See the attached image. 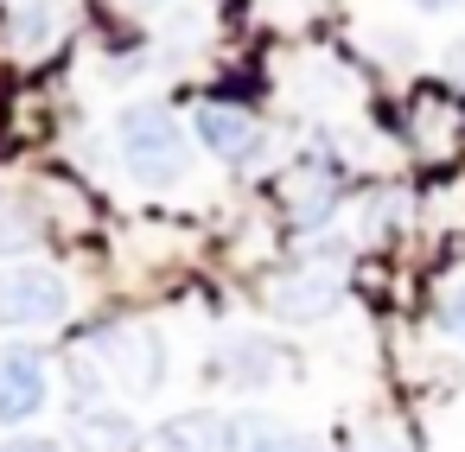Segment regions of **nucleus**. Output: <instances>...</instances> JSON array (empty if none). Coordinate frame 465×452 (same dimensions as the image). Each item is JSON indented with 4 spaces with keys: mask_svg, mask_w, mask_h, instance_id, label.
Masks as SVG:
<instances>
[{
    "mask_svg": "<svg viewBox=\"0 0 465 452\" xmlns=\"http://www.w3.org/2000/svg\"><path fill=\"white\" fill-rule=\"evenodd\" d=\"M134 14H166V7H179V0H128Z\"/></svg>",
    "mask_w": 465,
    "mask_h": 452,
    "instance_id": "nucleus-20",
    "label": "nucleus"
},
{
    "mask_svg": "<svg viewBox=\"0 0 465 452\" xmlns=\"http://www.w3.org/2000/svg\"><path fill=\"white\" fill-rule=\"evenodd\" d=\"M351 452H401V439H389V433H363Z\"/></svg>",
    "mask_w": 465,
    "mask_h": 452,
    "instance_id": "nucleus-19",
    "label": "nucleus"
},
{
    "mask_svg": "<svg viewBox=\"0 0 465 452\" xmlns=\"http://www.w3.org/2000/svg\"><path fill=\"white\" fill-rule=\"evenodd\" d=\"M71 452H141V427L122 408H77L71 420Z\"/></svg>",
    "mask_w": 465,
    "mask_h": 452,
    "instance_id": "nucleus-13",
    "label": "nucleus"
},
{
    "mask_svg": "<svg viewBox=\"0 0 465 452\" xmlns=\"http://www.w3.org/2000/svg\"><path fill=\"white\" fill-rule=\"evenodd\" d=\"M281 344L274 338H255V331H230L217 350H211V376L230 382V388H268L281 382Z\"/></svg>",
    "mask_w": 465,
    "mask_h": 452,
    "instance_id": "nucleus-10",
    "label": "nucleus"
},
{
    "mask_svg": "<svg viewBox=\"0 0 465 452\" xmlns=\"http://www.w3.org/2000/svg\"><path fill=\"white\" fill-rule=\"evenodd\" d=\"M401 147L420 166H452L465 153V96L459 90H414L401 103Z\"/></svg>",
    "mask_w": 465,
    "mask_h": 452,
    "instance_id": "nucleus-7",
    "label": "nucleus"
},
{
    "mask_svg": "<svg viewBox=\"0 0 465 452\" xmlns=\"http://www.w3.org/2000/svg\"><path fill=\"white\" fill-rule=\"evenodd\" d=\"M77 312L71 274L58 261H14L0 268V325L7 331H58Z\"/></svg>",
    "mask_w": 465,
    "mask_h": 452,
    "instance_id": "nucleus-5",
    "label": "nucleus"
},
{
    "mask_svg": "<svg viewBox=\"0 0 465 452\" xmlns=\"http://www.w3.org/2000/svg\"><path fill=\"white\" fill-rule=\"evenodd\" d=\"M71 26V0H0V39L14 58H45Z\"/></svg>",
    "mask_w": 465,
    "mask_h": 452,
    "instance_id": "nucleus-9",
    "label": "nucleus"
},
{
    "mask_svg": "<svg viewBox=\"0 0 465 452\" xmlns=\"http://www.w3.org/2000/svg\"><path fill=\"white\" fill-rule=\"evenodd\" d=\"M115 160H122L128 185H141V192H179L192 179V122H179L153 96L122 103V115H115Z\"/></svg>",
    "mask_w": 465,
    "mask_h": 452,
    "instance_id": "nucleus-1",
    "label": "nucleus"
},
{
    "mask_svg": "<svg viewBox=\"0 0 465 452\" xmlns=\"http://www.w3.org/2000/svg\"><path fill=\"white\" fill-rule=\"evenodd\" d=\"M84 350L103 363V376H109L122 395H160V388H166L173 350H166V331H160V325H147V319H115V325H96Z\"/></svg>",
    "mask_w": 465,
    "mask_h": 452,
    "instance_id": "nucleus-4",
    "label": "nucleus"
},
{
    "mask_svg": "<svg viewBox=\"0 0 465 452\" xmlns=\"http://www.w3.org/2000/svg\"><path fill=\"white\" fill-rule=\"evenodd\" d=\"M344 198H351L344 160H331V153H293V160L281 166L274 211H281V223H287L293 236H319V230H331L338 211H344Z\"/></svg>",
    "mask_w": 465,
    "mask_h": 452,
    "instance_id": "nucleus-3",
    "label": "nucleus"
},
{
    "mask_svg": "<svg viewBox=\"0 0 465 452\" xmlns=\"http://www.w3.org/2000/svg\"><path fill=\"white\" fill-rule=\"evenodd\" d=\"M0 452H71V446L52 433H14V439H0Z\"/></svg>",
    "mask_w": 465,
    "mask_h": 452,
    "instance_id": "nucleus-17",
    "label": "nucleus"
},
{
    "mask_svg": "<svg viewBox=\"0 0 465 452\" xmlns=\"http://www.w3.org/2000/svg\"><path fill=\"white\" fill-rule=\"evenodd\" d=\"M408 7H420V14H446L452 0H408Z\"/></svg>",
    "mask_w": 465,
    "mask_h": 452,
    "instance_id": "nucleus-21",
    "label": "nucleus"
},
{
    "mask_svg": "<svg viewBox=\"0 0 465 452\" xmlns=\"http://www.w3.org/2000/svg\"><path fill=\"white\" fill-rule=\"evenodd\" d=\"M440 71H446V84L465 96V39H452V45L440 52Z\"/></svg>",
    "mask_w": 465,
    "mask_h": 452,
    "instance_id": "nucleus-18",
    "label": "nucleus"
},
{
    "mask_svg": "<svg viewBox=\"0 0 465 452\" xmlns=\"http://www.w3.org/2000/svg\"><path fill=\"white\" fill-rule=\"evenodd\" d=\"M52 401V363L39 344H0V427H26Z\"/></svg>",
    "mask_w": 465,
    "mask_h": 452,
    "instance_id": "nucleus-8",
    "label": "nucleus"
},
{
    "mask_svg": "<svg viewBox=\"0 0 465 452\" xmlns=\"http://www.w3.org/2000/svg\"><path fill=\"white\" fill-rule=\"evenodd\" d=\"M433 325H440V338L465 344V268L433 287Z\"/></svg>",
    "mask_w": 465,
    "mask_h": 452,
    "instance_id": "nucleus-15",
    "label": "nucleus"
},
{
    "mask_svg": "<svg viewBox=\"0 0 465 452\" xmlns=\"http://www.w3.org/2000/svg\"><path fill=\"white\" fill-rule=\"evenodd\" d=\"M230 452H319V439L274 414H230Z\"/></svg>",
    "mask_w": 465,
    "mask_h": 452,
    "instance_id": "nucleus-14",
    "label": "nucleus"
},
{
    "mask_svg": "<svg viewBox=\"0 0 465 452\" xmlns=\"http://www.w3.org/2000/svg\"><path fill=\"white\" fill-rule=\"evenodd\" d=\"M414 211L420 198L401 192V185H370L357 198V242L363 249H401V236L414 230Z\"/></svg>",
    "mask_w": 465,
    "mask_h": 452,
    "instance_id": "nucleus-11",
    "label": "nucleus"
},
{
    "mask_svg": "<svg viewBox=\"0 0 465 452\" xmlns=\"http://www.w3.org/2000/svg\"><path fill=\"white\" fill-rule=\"evenodd\" d=\"M351 293V268H344V242H306L268 287H262V306L281 319V325H325Z\"/></svg>",
    "mask_w": 465,
    "mask_h": 452,
    "instance_id": "nucleus-2",
    "label": "nucleus"
},
{
    "mask_svg": "<svg viewBox=\"0 0 465 452\" xmlns=\"http://www.w3.org/2000/svg\"><path fill=\"white\" fill-rule=\"evenodd\" d=\"M39 242V223L20 211V204H0V261H7V255H26Z\"/></svg>",
    "mask_w": 465,
    "mask_h": 452,
    "instance_id": "nucleus-16",
    "label": "nucleus"
},
{
    "mask_svg": "<svg viewBox=\"0 0 465 452\" xmlns=\"http://www.w3.org/2000/svg\"><path fill=\"white\" fill-rule=\"evenodd\" d=\"M192 141L217 166H230V172H262L268 166V147H274L268 122L249 115V109H236V103H198L192 109Z\"/></svg>",
    "mask_w": 465,
    "mask_h": 452,
    "instance_id": "nucleus-6",
    "label": "nucleus"
},
{
    "mask_svg": "<svg viewBox=\"0 0 465 452\" xmlns=\"http://www.w3.org/2000/svg\"><path fill=\"white\" fill-rule=\"evenodd\" d=\"M141 452H230V414L217 408H185V414H166Z\"/></svg>",
    "mask_w": 465,
    "mask_h": 452,
    "instance_id": "nucleus-12",
    "label": "nucleus"
}]
</instances>
